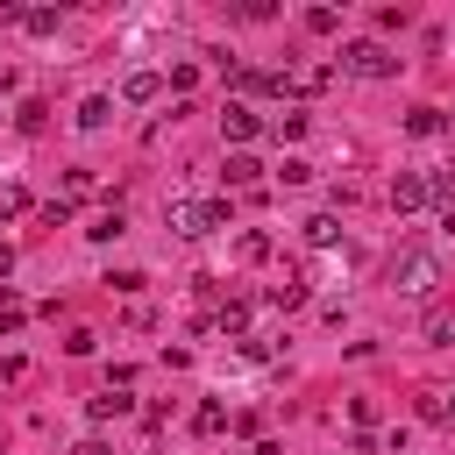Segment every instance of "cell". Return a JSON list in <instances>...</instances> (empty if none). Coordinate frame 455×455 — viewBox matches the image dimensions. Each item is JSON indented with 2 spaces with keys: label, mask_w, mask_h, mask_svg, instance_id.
Returning a JSON list of instances; mask_svg holds the SVG:
<instances>
[{
  "label": "cell",
  "mask_w": 455,
  "mask_h": 455,
  "mask_svg": "<svg viewBox=\"0 0 455 455\" xmlns=\"http://www.w3.org/2000/svg\"><path fill=\"white\" fill-rule=\"evenodd\" d=\"M121 100H128V107H142V100H156V71H135V78L121 85Z\"/></svg>",
  "instance_id": "ba28073f"
},
{
  "label": "cell",
  "mask_w": 455,
  "mask_h": 455,
  "mask_svg": "<svg viewBox=\"0 0 455 455\" xmlns=\"http://www.w3.org/2000/svg\"><path fill=\"white\" fill-rule=\"evenodd\" d=\"M107 114H114V100H100V92H92V100L78 107V128H107Z\"/></svg>",
  "instance_id": "7c38bea8"
},
{
  "label": "cell",
  "mask_w": 455,
  "mask_h": 455,
  "mask_svg": "<svg viewBox=\"0 0 455 455\" xmlns=\"http://www.w3.org/2000/svg\"><path fill=\"white\" fill-rule=\"evenodd\" d=\"M391 206H398V213H412V206H427V178H412V171H398V178H391Z\"/></svg>",
  "instance_id": "5b68a950"
},
{
  "label": "cell",
  "mask_w": 455,
  "mask_h": 455,
  "mask_svg": "<svg viewBox=\"0 0 455 455\" xmlns=\"http://www.w3.org/2000/svg\"><path fill=\"white\" fill-rule=\"evenodd\" d=\"M71 455H114V448H107V441H78Z\"/></svg>",
  "instance_id": "d6986e66"
},
{
  "label": "cell",
  "mask_w": 455,
  "mask_h": 455,
  "mask_svg": "<svg viewBox=\"0 0 455 455\" xmlns=\"http://www.w3.org/2000/svg\"><path fill=\"white\" fill-rule=\"evenodd\" d=\"M256 178H263V164H256V156H242V149H235V156H228V185H256Z\"/></svg>",
  "instance_id": "9c48e42d"
},
{
  "label": "cell",
  "mask_w": 455,
  "mask_h": 455,
  "mask_svg": "<svg viewBox=\"0 0 455 455\" xmlns=\"http://www.w3.org/2000/svg\"><path fill=\"white\" fill-rule=\"evenodd\" d=\"M334 235H341V220H334V213H313V220H306V242H313V249H327Z\"/></svg>",
  "instance_id": "30bf717a"
},
{
  "label": "cell",
  "mask_w": 455,
  "mask_h": 455,
  "mask_svg": "<svg viewBox=\"0 0 455 455\" xmlns=\"http://www.w3.org/2000/svg\"><path fill=\"white\" fill-rule=\"evenodd\" d=\"M128 405H135V398H128V384H107V391L92 398V419H121Z\"/></svg>",
  "instance_id": "8992f818"
},
{
  "label": "cell",
  "mask_w": 455,
  "mask_h": 455,
  "mask_svg": "<svg viewBox=\"0 0 455 455\" xmlns=\"http://www.w3.org/2000/svg\"><path fill=\"white\" fill-rule=\"evenodd\" d=\"M21 28H28V36H50V28H57V14H50V7H36V14H21Z\"/></svg>",
  "instance_id": "ac0fdd59"
},
{
  "label": "cell",
  "mask_w": 455,
  "mask_h": 455,
  "mask_svg": "<svg viewBox=\"0 0 455 455\" xmlns=\"http://www.w3.org/2000/svg\"><path fill=\"white\" fill-rule=\"evenodd\" d=\"M220 427H228V405L206 398V405H199V434H220Z\"/></svg>",
  "instance_id": "2e32d148"
},
{
  "label": "cell",
  "mask_w": 455,
  "mask_h": 455,
  "mask_svg": "<svg viewBox=\"0 0 455 455\" xmlns=\"http://www.w3.org/2000/svg\"><path fill=\"white\" fill-rule=\"evenodd\" d=\"M334 21H341V14H334V7H306V28H313V36H327V28H334Z\"/></svg>",
  "instance_id": "e0dca14e"
},
{
  "label": "cell",
  "mask_w": 455,
  "mask_h": 455,
  "mask_svg": "<svg viewBox=\"0 0 455 455\" xmlns=\"http://www.w3.org/2000/svg\"><path fill=\"white\" fill-rule=\"evenodd\" d=\"M419 419H455V391H427L419 398Z\"/></svg>",
  "instance_id": "8fae6325"
},
{
  "label": "cell",
  "mask_w": 455,
  "mask_h": 455,
  "mask_svg": "<svg viewBox=\"0 0 455 455\" xmlns=\"http://www.w3.org/2000/svg\"><path fill=\"white\" fill-rule=\"evenodd\" d=\"M405 128H412V135H441V107H412Z\"/></svg>",
  "instance_id": "4fadbf2b"
},
{
  "label": "cell",
  "mask_w": 455,
  "mask_h": 455,
  "mask_svg": "<svg viewBox=\"0 0 455 455\" xmlns=\"http://www.w3.org/2000/svg\"><path fill=\"white\" fill-rule=\"evenodd\" d=\"M171 228L178 235H213V228H228V199H178Z\"/></svg>",
  "instance_id": "7a4b0ae2"
},
{
  "label": "cell",
  "mask_w": 455,
  "mask_h": 455,
  "mask_svg": "<svg viewBox=\"0 0 455 455\" xmlns=\"http://www.w3.org/2000/svg\"><path fill=\"white\" fill-rule=\"evenodd\" d=\"M256 455H284V448H277V441H256Z\"/></svg>",
  "instance_id": "ffe728a7"
},
{
  "label": "cell",
  "mask_w": 455,
  "mask_h": 455,
  "mask_svg": "<svg viewBox=\"0 0 455 455\" xmlns=\"http://www.w3.org/2000/svg\"><path fill=\"white\" fill-rule=\"evenodd\" d=\"M391 284L412 291V299H427V291L441 284V256H434V249H398V256H391Z\"/></svg>",
  "instance_id": "6da1fadb"
},
{
  "label": "cell",
  "mask_w": 455,
  "mask_h": 455,
  "mask_svg": "<svg viewBox=\"0 0 455 455\" xmlns=\"http://www.w3.org/2000/svg\"><path fill=\"white\" fill-rule=\"evenodd\" d=\"M256 128H263V121H256V114L242 107V100H228V114H220V135H228V142H249Z\"/></svg>",
  "instance_id": "277c9868"
},
{
  "label": "cell",
  "mask_w": 455,
  "mask_h": 455,
  "mask_svg": "<svg viewBox=\"0 0 455 455\" xmlns=\"http://www.w3.org/2000/svg\"><path fill=\"white\" fill-rule=\"evenodd\" d=\"M427 199H434L441 228H455V178H434V185H427Z\"/></svg>",
  "instance_id": "52a82bcc"
},
{
  "label": "cell",
  "mask_w": 455,
  "mask_h": 455,
  "mask_svg": "<svg viewBox=\"0 0 455 455\" xmlns=\"http://www.w3.org/2000/svg\"><path fill=\"white\" fill-rule=\"evenodd\" d=\"M341 64H348L355 78H391V71H398V57H391L384 43H348V50H341Z\"/></svg>",
  "instance_id": "3957f363"
},
{
  "label": "cell",
  "mask_w": 455,
  "mask_h": 455,
  "mask_svg": "<svg viewBox=\"0 0 455 455\" xmlns=\"http://www.w3.org/2000/svg\"><path fill=\"white\" fill-rule=\"evenodd\" d=\"M85 235H92V242H114V235H121V206H107V213H100Z\"/></svg>",
  "instance_id": "9a60e30c"
},
{
  "label": "cell",
  "mask_w": 455,
  "mask_h": 455,
  "mask_svg": "<svg viewBox=\"0 0 455 455\" xmlns=\"http://www.w3.org/2000/svg\"><path fill=\"white\" fill-rule=\"evenodd\" d=\"M427 341H455V313H448V306L427 313Z\"/></svg>",
  "instance_id": "5bb4252c"
}]
</instances>
